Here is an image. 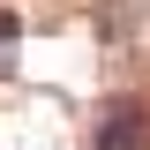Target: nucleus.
Segmentation results:
<instances>
[{
  "label": "nucleus",
  "mask_w": 150,
  "mask_h": 150,
  "mask_svg": "<svg viewBox=\"0 0 150 150\" xmlns=\"http://www.w3.org/2000/svg\"><path fill=\"white\" fill-rule=\"evenodd\" d=\"M90 150H150V112L143 105H112L98 120V143Z\"/></svg>",
  "instance_id": "nucleus-1"
},
{
  "label": "nucleus",
  "mask_w": 150,
  "mask_h": 150,
  "mask_svg": "<svg viewBox=\"0 0 150 150\" xmlns=\"http://www.w3.org/2000/svg\"><path fill=\"white\" fill-rule=\"evenodd\" d=\"M15 75V15H0V83Z\"/></svg>",
  "instance_id": "nucleus-2"
}]
</instances>
